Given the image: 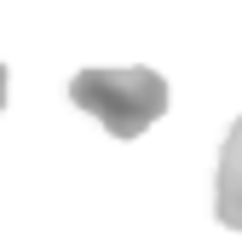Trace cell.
Masks as SVG:
<instances>
[{
    "mask_svg": "<svg viewBox=\"0 0 242 248\" xmlns=\"http://www.w3.org/2000/svg\"><path fill=\"white\" fill-rule=\"evenodd\" d=\"M69 98H75L87 116H98L104 133L138 139L144 127L162 122V110H167V81H162L156 69H144V63H133V69H81V75L69 81Z\"/></svg>",
    "mask_w": 242,
    "mask_h": 248,
    "instance_id": "6da1fadb",
    "label": "cell"
},
{
    "mask_svg": "<svg viewBox=\"0 0 242 248\" xmlns=\"http://www.w3.org/2000/svg\"><path fill=\"white\" fill-rule=\"evenodd\" d=\"M213 214H219V225L242 231V122L225 133V150H219V173H213Z\"/></svg>",
    "mask_w": 242,
    "mask_h": 248,
    "instance_id": "7a4b0ae2",
    "label": "cell"
},
{
    "mask_svg": "<svg viewBox=\"0 0 242 248\" xmlns=\"http://www.w3.org/2000/svg\"><path fill=\"white\" fill-rule=\"evenodd\" d=\"M0 110H6V63H0Z\"/></svg>",
    "mask_w": 242,
    "mask_h": 248,
    "instance_id": "3957f363",
    "label": "cell"
}]
</instances>
